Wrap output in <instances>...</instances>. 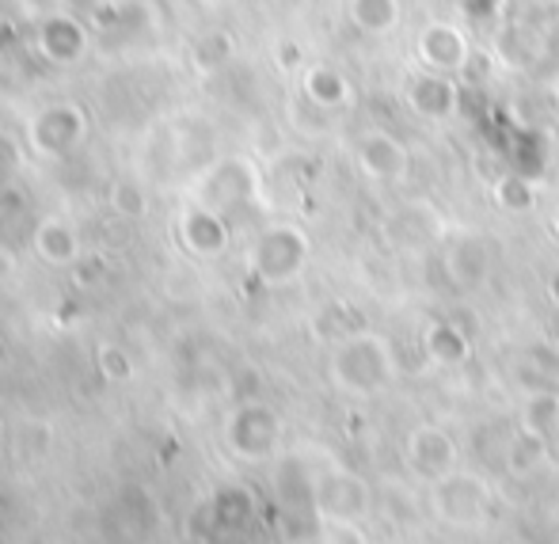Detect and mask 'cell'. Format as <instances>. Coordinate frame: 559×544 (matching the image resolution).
Listing matches in <instances>:
<instances>
[{
	"instance_id": "obj_14",
	"label": "cell",
	"mask_w": 559,
	"mask_h": 544,
	"mask_svg": "<svg viewBox=\"0 0 559 544\" xmlns=\"http://www.w3.org/2000/svg\"><path fill=\"white\" fill-rule=\"evenodd\" d=\"M491 271H495V251L484 236L464 233L445 248V274L456 289L487 286V282H491Z\"/></svg>"
},
{
	"instance_id": "obj_16",
	"label": "cell",
	"mask_w": 559,
	"mask_h": 544,
	"mask_svg": "<svg viewBox=\"0 0 559 544\" xmlns=\"http://www.w3.org/2000/svg\"><path fill=\"white\" fill-rule=\"evenodd\" d=\"M31 248L43 263L50 267H76L88 251H84V240H81V228L66 217H43L31 233Z\"/></svg>"
},
{
	"instance_id": "obj_13",
	"label": "cell",
	"mask_w": 559,
	"mask_h": 544,
	"mask_svg": "<svg viewBox=\"0 0 559 544\" xmlns=\"http://www.w3.org/2000/svg\"><path fill=\"white\" fill-rule=\"evenodd\" d=\"M404 99L407 107L419 118H430V122H445L461 110V84L449 73H435V69H423L412 81L404 84Z\"/></svg>"
},
{
	"instance_id": "obj_2",
	"label": "cell",
	"mask_w": 559,
	"mask_h": 544,
	"mask_svg": "<svg viewBox=\"0 0 559 544\" xmlns=\"http://www.w3.org/2000/svg\"><path fill=\"white\" fill-rule=\"evenodd\" d=\"M92 138V118L88 110L73 99H53V104L38 107L23 126V141L38 161H69L81 153Z\"/></svg>"
},
{
	"instance_id": "obj_9",
	"label": "cell",
	"mask_w": 559,
	"mask_h": 544,
	"mask_svg": "<svg viewBox=\"0 0 559 544\" xmlns=\"http://www.w3.org/2000/svg\"><path fill=\"white\" fill-rule=\"evenodd\" d=\"M354 164L373 184H400L412 172V153L389 130H366L354 141Z\"/></svg>"
},
{
	"instance_id": "obj_28",
	"label": "cell",
	"mask_w": 559,
	"mask_h": 544,
	"mask_svg": "<svg viewBox=\"0 0 559 544\" xmlns=\"http://www.w3.org/2000/svg\"><path fill=\"white\" fill-rule=\"evenodd\" d=\"M274 58H278L282 69H297V66H301V46H297V43H278V54H274Z\"/></svg>"
},
{
	"instance_id": "obj_1",
	"label": "cell",
	"mask_w": 559,
	"mask_h": 544,
	"mask_svg": "<svg viewBox=\"0 0 559 544\" xmlns=\"http://www.w3.org/2000/svg\"><path fill=\"white\" fill-rule=\"evenodd\" d=\"M328 374L346 397H377L396 381V351L381 331H350L335 343Z\"/></svg>"
},
{
	"instance_id": "obj_25",
	"label": "cell",
	"mask_w": 559,
	"mask_h": 544,
	"mask_svg": "<svg viewBox=\"0 0 559 544\" xmlns=\"http://www.w3.org/2000/svg\"><path fill=\"white\" fill-rule=\"evenodd\" d=\"M96 362H99V374L107 377V381H130L133 377V362H130V354L122 351V346H99V354H96Z\"/></svg>"
},
{
	"instance_id": "obj_3",
	"label": "cell",
	"mask_w": 559,
	"mask_h": 544,
	"mask_svg": "<svg viewBox=\"0 0 559 544\" xmlns=\"http://www.w3.org/2000/svg\"><path fill=\"white\" fill-rule=\"evenodd\" d=\"M312 240L294 221H274L255 236L248 251V267L263 286H289L309 267Z\"/></svg>"
},
{
	"instance_id": "obj_4",
	"label": "cell",
	"mask_w": 559,
	"mask_h": 544,
	"mask_svg": "<svg viewBox=\"0 0 559 544\" xmlns=\"http://www.w3.org/2000/svg\"><path fill=\"white\" fill-rule=\"evenodd\" d=\"M430 510L453 530H479L495 515V492L476 472H449L430 484Z\"/></svg>"
},
{
	"instance_id": "obj_19",
	"label": "cell",
	"mask_w": 559,
	"mask_h": 544,
	"mask_svg": "<svg viewBox=\"0 0 559 544\" xmlns=\"http://www.w3.org/2000/svg\"><path fill=\"white\" fill-rule=\"evenodd\" d=\"M423 346H427L430 362H438V366H464V362L472 358L468 331H464L461 324H453V320H438V324H430L427 335H423Z\"/></svg>"
},
{
	"instance_id": "obj_5",
	"label": "cell",
	"mask_w": 559,
	"mask_h": 544,
	"mask_svg": "<svg viewBox=\"0 0 559 544\" xmlns=\"http://www.w3.org/2000/svg\"><path fill=\"white\" fill-rule=\"evenodd\" d=\"M225 446L240 461H266L282 446V415L263 400H243L225 419Z\"/></svg>"
},
{
	"instance_id": "obj_20",
	"label": "cell",
	"mask_w": 559,
	"mask_h": 544,
	"mask_svg": "<svg viewBox=\"0 0 559 544\" xmlns=\"http://www.w3.org/2000/svg\"><path fill=\"white\" fill-rule=\"evenodd\" d=\"M346 12H350V23L361 31V35H392L404 20V4L400 0H346Z\"/></svg>"
},
{
	"instance_id": "obj_11",
	"label": "cell",
	"mask_w": 559,
	"mask_h": 544,
	"mask_svg": "<svg viewBox=\"0 0 559 544\" xmlns=\"http://www.w3.org/2000/svg\"><path fill=\"white\" fill-rule=\"evenodd\" d=\"M176 233L179 244L199 259H217L228 248V221L222 210L206 206V202H187L176 217Z\"/></svg>"
},
{
	"instance_id": "obj_22",
	"label": "cell",
	"mask_w": 559,
	"mask_h": 544,
	"mask_svg": "<svg viewBox=\"0 0 559 544\" xmlns=\"http://www.w3.org/2000/svg\"><path fill=\"white\" fill-rule=\"evenodd\" d=\"M107 206L122 221L148 217V187L138 176H115L111 187H107Z\"/></svg>"
},
{
	"instance_id": "obj_30",
	"label": "cell",
	"mask_w": 559,
	"mask_h": 544,
	"mask_svg": "<svg viewBox=\"0 0 559 544\" xmlns=\"http://www.w3.org/2000/svg\"><path fill=\"white\" fill-rule=\"evenodd\" d=\"M552 225H556V228H559V210H556V221H552Z\"/></svg>"
},
{
	"instance_id": "obj_27",
	"label": "cell",
	"mask_w": 559,
	"mask_h": 544,
	"mask_svg": "<svg viewBox=\"0 0 559 544\" xmlns=\"http://www.w3.org/2000/svg\"><path fill=\"white\" fill-rule=\"evenodd\" d=\"M217 515H222L225 525L243 522V518H248V495H243V492H222V499H217Z\"/></svg>"
},
{
	"instance_id": "obj_24",
	"label": "cell",
	"mask_w": 559,
	"mask_h": 544,
	"mask_svg": "<svg viewBox=\"0 0 559 544\" xmlns=\"http://www.w3.org/2000/svg\"><path fill=\"white\" fill-rule=\"evenodd\" d=\"M228 58H233V38H228L225 31H210V35H202L199 43L191 46V61L199 73H214Z\"/></svg>"
},
{
	"instance_id": "obj_26",
	"label": "cell",
	"mask_w": 559,
	"mask_h": 544,
	"mask_svg": "<svg viewBox=\"0 0 559 544\" xmlns=\"http://www.w3.org/2000/svg\"><path fill=\"white\" fill-rule=\"evenodd\" d=\"M525 362H530L540 377H559V351L552 343H533L530 351H525Z\"/></svg>"
},
{
	"instance_id": "obj_6",
	"label": "cell",
	"mask_w": 559,
	"mask_h": 544,
	"mask_svg": "<svg viewBox=\"0 0 559 544\" xmlns=\"http://www.w3.org/2000/svg\"><path fill=\"white\" fill-rule=\"evenodd\" d=\"M309 499L324 522L354 525L369 515V487L358 472L343 469V464H328L324 472L309 476Z\"/></svg>"
},
{
	"instance_id": "obj_15",
	"label": "cell",
	"mask_w": 559,
	"mask_h": 544,
	"mask_svg": "<svg viewBox=\"0 0 559 544\" xmlns=\"http://www.w3.org/2000/svg\"><path fill=\"white\" fill-rule=\"evenodd\" d=\"M38 54H43L50 66H81L84 58H88V31H84L81 20H73V15H46L43 23H38Z\"/></svg>"
},
{
	"instance_id": "obj_10",
	"label": "cell",
	"mask_w": 559,
	"mask_h": 544,
	"mask_svg": "<svg viewBox=\"0 0 559 544\" xmlns=\"http://www.w3.org/2000/svg\"><path fill=\"white\" fill-rule=\"evenodd\" d=\"M407 464H412L415 476H423L427 484H435V480L449 476V472L461 469V449H456L453 435H449L445 427H438V423H423V427H415L412 435H407Z\"/></svg>"
},
{
	"instance_id": "obj_7",
	"label": "cell",
	"mask_w": 559,
	"mask_h": 544,
	"mask_svg": "<svg viewBox=\"0 0 559 544\" xmlns=\"http://www.w3.org/2000/svg\"><path fill=\"white\" fill-rule=\"evenodd\" d=\"M259 194V172L248 156H225L217 164H206L194 179V202H206V206L228 210L243 206Z\"/></svg>"
},
{
	"instance_id": "obj_17",
	"label": "cell",
	"mask_w": 559,
	"mask_h": 544,
	"mask_svg": "<svg viewBox=\"0 0 559 544\" xmlns=\"http://www.w3.org/2000/svg\"><path fill=\"white\" fill-rule=\"evenodd\" d=\"M301 92L320 110H343L350 104V81L328 61H312V66L301 69Z\"/></svg>"
},
{
	"instance_id": "obj_29",
	"label": "cell",
	"mask_w": 559,
	"mask_h": 544,
	"mask_svg": "<svg viewBox=\"0 0 559 544\" xmlns=\"http://www.w3.org/2000/svg\"><path fill=\"white\" fill-rule=\"evenodd\" d=\"M199 4H206V8H222V4H233V0H199Z\"/></svg>"
},
{
	"instance_id": "obj_31",
	"label": "cell",
	"mask_w": 559,
	"mask_h": 544,
	"mask_svg": "<svg viewBox=\"0 0 559 544\" xmlns=\"http://www.w3.org/2000/svg\"><path fill=\"white\" fill-rule=\"evenodd\" d=\"M556 324H559V320H556Z\"/></svg>"
},
{
	"instance_id": "obj_18",
	"label": "cell",
	"mask_w": 559,
	"mask_h": 544,
	"mask_svg": "<svg viewBox=\"0 0 559 544\" xmlns=\"http://www.w3.org/2000/svg\"><path fill=\"white\" fill-rule=\"evenodd\" d=\"M548 457H552V438L522 427L514 438L507 441V453H502V461H507L510 476L525 480V476H533L537 469H545Z\"/></svg>"
},
{
	"instance_id": "obj_23",
	"label": "cell",
	"mask_w": 559,
	"mask_h": 544,
	"mask_svg": "<svg viewBox=\"0 0 559 544\" xmlns=\"http://www.w3.org/2000/svg\"><path fill=\"white\" fill-rule=\"evenodd\" d=\"M491 199L499 210L507 214H530L537 206V187L525 176H514V172H502V176L491 179Z\"/></svg>"
},
{
	"instance_id": "obj_21",
	"label": "cell",
	"mask_w": 559,
	"mask_h": 544,
	"mask_svg": "<svg viewBox=\"0 0 559 544\" xmlns=\"http://www.w3.org/2000/svg\"><path fill=\"white\" fill-rule=\"evenodd\" d=\"M518 419H522L525 430H537V435L552 438L559 430V392L556 389H533L522 397V407H518Z\"/></svg>"
},
{
	"instance_id": "obj_8",
	"label": "cell",
	"mask_w": 559,
	"mask_h": 544,
	"mask_svg": "<svg viewBox=\"0 0 559 544\" xmlns=\"http://www.w3.org/2000/svg\"><path fill=\"white\" fill-rule=\"evenodd\" d=\"M381 233L389 240V248L404 251V256H423V251L438 248L445 240V217L423 199L404 202V206L384 217Z\"/></svg>"
},
{
	"instance_id": "obj_12",
	"label": "cell",
	"mask_w": 559,
	"mask_h": 544,
	"mask_svg": "<svg viewBox=\"0 0 559 544\" xmlns=\"http://www.w3.org/2000/svg\"><path fill=\"white\" fill-rule=\"evenodd\" d=\"M419 61L423 69H435V73H461L464 66L472 61V43L456 23L435 20L419 31Z\"/></svg>"
}]
</instances>
